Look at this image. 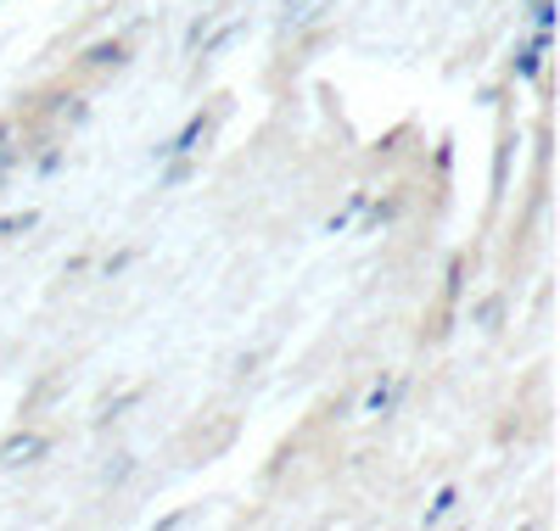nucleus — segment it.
<instances>
[{"mask_svg": "<svg viewBox=\"0 0 560 531\" xmlns=\"http://www.w3.org/2000/svg\"><path fill=\"white\" fill-rule=\"evenodd\" d=\"M359 213H364V190H353V197H348V208H337L331 219H325V229H331V235H342V229H348Z\"/></svg>", "mask_w": 560, "mask_h": 531, "instance_id": "7", "label": "nucleus"}, {"mask_svg": "<svg viewBox=\"0 0 560 531\" xmlns=\"http://www.w3.org/2000/svg\"><path fill=\"white\" fill-rule=\"evenodd\" d=\"M527 12H533V23L549 34V23H555V0H527Z\"/></svg>", "mask_w": 560, "mask_h": 531, "instance_id": "12", "label": "nucleus"}, {"mask_svg": "<svg viewBox=\"0 0 560 531\" xmlns=\"http://www.w3.org/2000/svg\"><path fill=\"white\" fill-rule=\"evenodd\" d=\"M499 314H504V297H488V303L477 308V324H482V330H493V324H499Z\"/></svg>", "mask_w": 560, "mask_h": 531, "instance_id": "11", "label": "nucleus"}, {"mask_svg": "<svg viewBox=\"0 0 560 531\" xmlns=\"http://www.w3.org/2000/svg\"><path fill=\"white\" fill-rule=\"evenodd\" d=\"M129 475H135V459H129V453H118V464H107V487H124Z\"/></svg>", "mask_w": 560, "mask_h": 531, "instance_id": "10", "label": "nucleus"}, {"mask_svg": "<svg viewBox=\"0 0 560 531\" xmlns=\"http://www.w3.org/2000/svg\"><path fill=\"white\" fill-rule=\"evenodd\" d=\"M45 453H51V437H45V430H18V437H7V442H0V464H7V470L39 464Z\"/></svg>", "mask_w": 560, "mask_h": 531, "instance_id": "1", "label": "nucleus"}, {"mask_svg": "<svg viewBox=\"0 0 560 531\" xmlns=\"http://www.w3.org/2000/svg\"><path fill=\"white\" fill-rule=\"evenodd\" d=\"M124 62H129V45L124 39H96L79 57V68H90V73H107V68H124Z\"/></svg>", "mask_w": 560, "mask_h": 531, "instance_id": "4", "label": "nucleus"}, {"mask_svg": "<svg viewBox=\"0 0 560 531\" xmlns=\"http://www.w3.org/2000/svg\"><path fill=\"white\" fill-rule=\"evenodd\" d=\"M398 403H404V380H398V375H382L376 386H370V398H364V414H370V420H387Z\"/></svg>", "mask_w": 560, "mask_h": 531, "instance_id": "3", "label": "nucleus"}, {"mask_svg": "<svg viewBox=\"0 0 560 531\" xmlns=\"http://www.w3.org/2000/svg\"><path fill=\"white\" fill-rule=\"evenodd\" d=\"M292 7H298V0H287V12H292Z\"/></svg>", "mask_w": 560, "mask_h": 531, "instance_id": "13", "label": "nucleus"}, {"mask_svg": "<svg viewBox=\"0 0 560 531\" xmlns=\"http://www.w3.org/2000/svg\"><path fill=\"white\" fill-rule=\"evenodd\" d=\"M364 208H370V202H364ZM393 219H398V197H387V202L370 208V213H364V229H387Z\"/></svg>", "mask_w": 560, "mask_h": 531, "instance_id": "8", "label": "nucleus"}, {"mask_svg": "<svg viewBox=\"0 0 560 531\" xmlns=\"http://www.w3.org/2000/svg\"><path fill=\"white\" fill-rule=\"evenodd\" d=\"M544 57H549V34L538 28V39H527L522 51L510 57V73H516V79H538L544 73Z\"/></svg>", "mask_w": 560, "mask_h": 531, "instance_id": "5", "label": "nucleus"}, {"mask_svg": "<svg viewBox=\"0 0 560 531\" xmlns=\"http://www.w3.org/2000/svg\"><path fill=\"white\" fill-rule=\"evenodd\" d=\"M208 134H213V113H191V118H185V129L158 146V157H197Z\"/></svg>", "mask_w": 560, "mask_h": 531, "instance_id": "2", "label": "nucleus"}, {"mask_svg": "<svg viewBox=\"0 0 560 531\" xmlns=\"http://www.w3.org/2000/svg\"><path fill=\"white\" fill-rule=\"evenodd\" d=\"M34 224H39V213H28V208H23V213H7V219H0V240H12V235H28Z\"/></svg>", "mask_w": 560, "mask_h": 531, "instance_id": "9", "label": "nucleus"}, {"mask_svg": "<svg viewBox=\"0 0 560 531\" xmlns=\"http://www.w3.org/2000/svg\"><path fill=\"white\" fill-rule=\"evenodd\" d=\"M454 509H459V487H443V493L427 504V515H420V520H427V526H438V520H448Z\"/></svg>", "mask_w": 560, "mask_h": 531, "instance_id": "6", "label": "nucleus"}]
</instances>
